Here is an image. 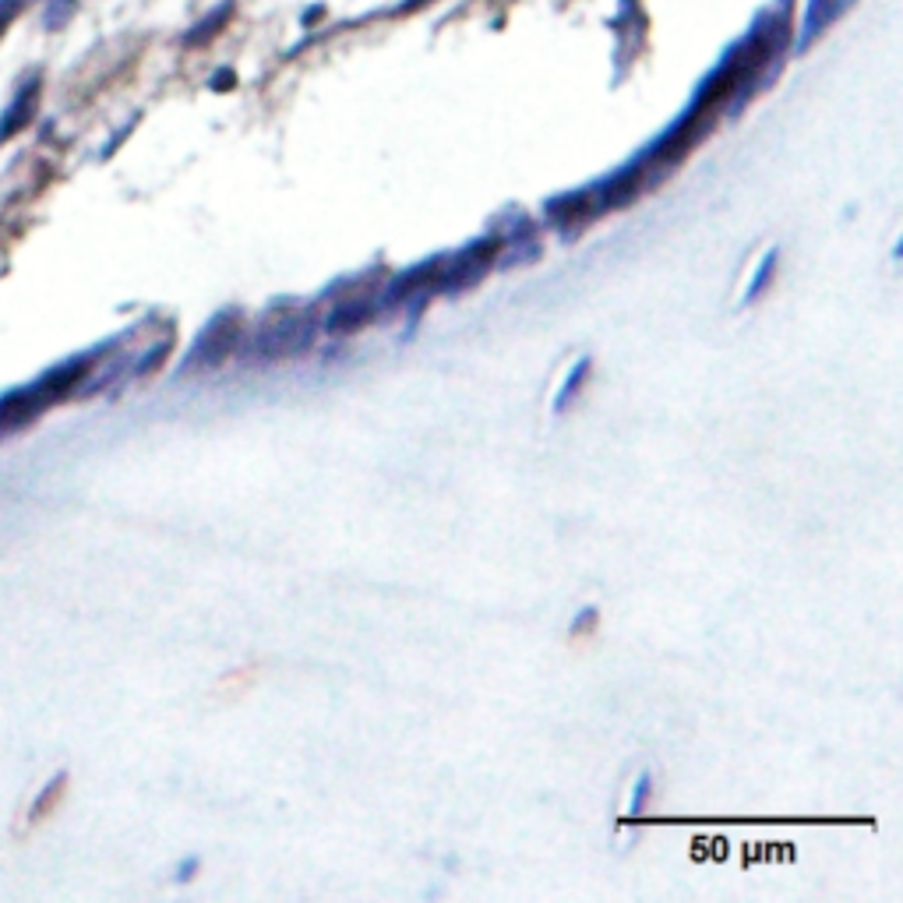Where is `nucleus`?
<instances>
[{
    "mask_svg": "<svg viewBox=\"0 0 903 903\" xmlns=\"http://www.w3.org/2000/svg\"><path fill=\"white\" fill-rule=\"evenodd\" d=\"M773 272H777V251H769V254H766V262L759 265V272H755L752 286H748V293H745V304H755V300L762 297V290H766V286H769Z\"/></svg>",
    "mask_w": 903,
    "mask_h": 903,
    "instance_id": "obj_8",
    "label": "nucleus"
},
{
    "mask_svg": "<svg viewBox=\"0 0 903 903\" xmlns=\"http://www.w3.org/2000/svg\"><path fill=\"white\" fill-rule=\"evenodd\" d=\"M36 92H39L36 82H25V89L18 92V99L8 106V113H4V124H0V138H8L11 131H22V127L29 124L32 106H36Z\"/></svg>",
    "mask_w": 903,
    "mask_h": 903,
    "instance_id": "obj_6",
    "label": "nucleus"
},
{
    "mask_svg": "<svg viewBox=\"0 0 903 903\" xmlns=\"http://www.w3.org/2000/svg\"><path fill=\"white\" fill-rule=\"evenodd\" d=\"M586 378H590V360H579V364L568 371V378L561 381V389H558V399H554V413H561L568 403H572L575 396H579V389L586 385Z\"/></svg>",
    "mask_w": 903,
    "mask_h": 903,
    "instance_id": "obj_7",
    "label": "nucleus"
},
{
    "mask_svg": "<svg viewBox=\"0 0 903 903\" xmlns=\"http://www.w3.org/2000/svg\"><path fill=\"white\" fill-rule=\"evenodd\" d=\"M314 311H283L265 318V325L254 332V353L262 360L293 357V353L307 350L314 336Z\"/></svg>",
    "mask_w": 903,
    "mask_h": 903,
    "instance_id": "obj_1",
    "label": "nucleus"
},
{
    "mask_svg": "<svg viewBox=\"0 0 903 903\" xmlns=\"http://www.w3.org/2000/svg\"><path fill=\"white\" fill-rule=\"evenodd\" d=\"M240 336H244V321H240L237 311H223L205 325V332L198 336L195 350L187 357V371H195V367H216L237 350Z\"/></svg>",
    "mask_w": 903,
    "mask_h": 903,
    "instance_id": "obj_2",
    "label": "nucleus"
},
{
    "mask_svg": "<svg viewBox=\"0 0 903 903\" xmlns=\"http://www.w3.org/2000/svg\"><path fill=\"white\" fill-rule=\"evenodd\" d=\"M367 321H374V304H367V300H346V304L332 307L329 321H325V332H329L332 339L353 336V332L364 329Z\"/></svg>",
    "mask_w": 903,
    "mask_h": 903,
    "instance_id": "obj_4",
    "label": "nucleus"
},
{
    "mask_svg": "<svg viewBox=\"0 0 903 903\" xmlns=\"http://www.w3.org/2000/svg\"><path fill=\"white\" fill-rule=\"evenodd\" d=\"M494 251H498V244H477V247H470V251H463L456 262L448 265V272H438V290L459 293V290H466V286L480 283V276H484L487 265H491Z\"/></svg>",
    "mask_w": 903,
    "mask_h": 903,
    "instance_id": "obj_3",
    "label": "nucleus"
},
{
    "mask_svg": "<svg viewBox=\"0 0 903 903\" xmlns=\"http://www.w3.org/2000/svg\"><path fill=\"white\" fill-rule=\"evenodd\" d=\"M438 272H441V262L417 265V269H410L406 276H399L396 283L389 286V293H385V304H399V300H406L413 290H420L424 283H438Z\"/></svg>",
    "mask_w": 903,
    "mask_h": 903,
    "instance_id": "obj_5",
    "label": "nucleus"
},
{
    "mask_svg": "<svg viewBox=\"0 0 903 903\" xmlns=\"http://www.w3.org/2000/svg\"><path fill=\"white\" fill-rule=\"evenodd\" d=\"M646 798H650V777H639V784H635V798H632V805H628V815H632V819H639L642 815Z\"/></svg>",
    "mask_w": 903,
    "mask_h": 903,
    "instance_id": "obj_9",
    "label": "nucleus"
}]
</instances>
